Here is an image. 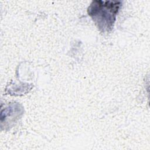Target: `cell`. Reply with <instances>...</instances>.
Returning a JSON list of instances; mask_svg holds the SVG:
<instances>
[{
    "instance_id": "obj_1",
    "label": "cell",
    "mask_w": 150,
    "mask_h": 150,
    "mask_svg": "<svg viewBox=\"0 0 150 150\" xmlns=\"http://www.w3.org/2000/svg\"><path fill=\"white\" fill-rule=\"evenodd\" d=\"M120 6V2L94 1L88 7V13L99 29L108 31L112 28Z\"/></svg>"
}]
</instances>
